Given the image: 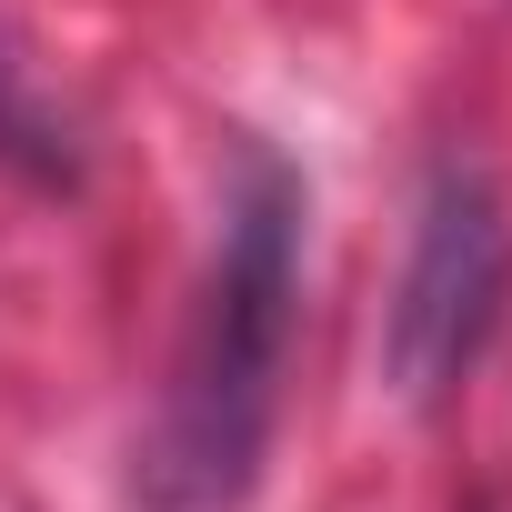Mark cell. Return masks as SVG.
<instances>
[{"mask_svg":"<svg viewBox=\"0 0 512 512\" xmlns=\"http://www.w3.org/2000/svg\"><path fill=\"white\" fill-rule=\"evenodd\" d=\"M302 302V181L272 151H241L221 201V251L201 272L161 422L141 442V512H231L262 472L282 352Z\"/></svg>","mask_w":512,"mask_h":512,"instance_id":"6da1fadb","label":"cell"},{"mask_svg":"<svg viewBox=\"0 0 512 512\" xmlns=\"http://www.w3.org/2000/svg\"><path fill=\"white\" fill-rule=\"evenodd\" d=\"M502 302H512V221L472 161H442L422 181L412 262L382 312V382L402 402H442L502 332Z\"/></svg>","mask_w":512,"mask_h":512,"instance_id":"7a4b0ae2","label":"cell"}]
</instances>
